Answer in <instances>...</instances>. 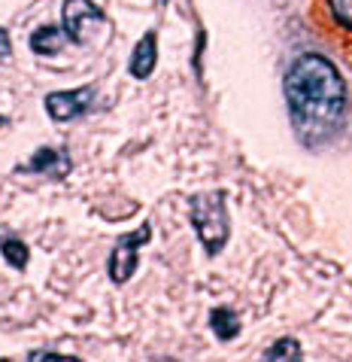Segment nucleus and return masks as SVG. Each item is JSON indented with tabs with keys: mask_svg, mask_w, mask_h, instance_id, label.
Segmentation results:
<instances>
[{
	"mask_svg": "<svg viewBox=\"0 0 352 362\" xmlns=\"http://www.w3.org/2000/svg\"><path fill=\"white\" fill-rule=\"evenodd\" d=\"M149 238H152V226L146 223V226H140L137 231L125 235L113 247V253H109V280H113V284H128V280L134 277V271H137V250L143 247Z\"/></svg>",
	"mask_w": 352,
	"mask_h": 362,
	"instance_id": "3",
	"label": "nucleus"
},
{
	"mask_svg": "<svg viewBox=\"0 0 352 362\" xmlns=\"http://www.w3.org/2000/svg\"><path fill=\"white\" fill-rule=\"evenodd\" d=\"M70 156L64 153V149H37V153L31 156V162L22 165L18 170H31V174H49L55 180H61L70 174Z\"/></svg>",
	"mask_w": 352,
	"mask_h": 362,
	"instance_id": "6",
	"label": "nucleus"
},
{
	"mask_svg": "<svg viewBox=\"0 0 352 362\" xmlns=\"http://www.w3.org/2000/svg\"><path fill=\"white\" fill-rule=\"evenodd\" d=\"M192 226L198 231L200 244L210 256L228 244V210H225V192H204L192 198Z\"/></svg>",
	"mask_w": 352,
	"mask_h": 362,
	"instance_id": "2",
	"label": "nucleus"
},
{
	"mask_svg": "<svg viewBox=\"0 0 352 362\" xmlns=\"http://www.w3.org/2000/svg\"><path fill=\"white\" fill-rule=\"evenodd\" d=\"M155 62H158V37L149 31L137 43L134 55H131V76L134 79H149L152 76V70H155Z\"/></svg>",
	"mask_w": 352,
	"mask_h": 362,
	"instance_id": "7",
	"label": "nucleus"
},
{
	"mask_svg": "<svg viewBox=\"0 0 352 362\" xmlns=\"http://www.w3.org/2000/svg\"><path fill=\"white\" fill-rule=\"evenodd\" d=\"M104 13L92 4V0H64L61 6V25L70 40H85L88 25H100Z\"/></svg>",
	"mask_w": 352,
	"mask_h": 362,
	"instance_id": "5",
	"label": "nucleus"
},
{
	"mask_svg": "<svg viewBox=\"0 0 352 362\" xmlns=\"http://www.w3.org/2000/svg\"><path fill=\"white\" fill-rule=\"evenodd\" d=\"M286 100L295 132L307 140H328L346 119V86L322 55H301L286 74Z\"/></svg>",
	"mask_w": 352,
	"mask_h": 362,
	"instance_id": "1",
	"label": "nucleus"
},
{
	"mask_svg": "<svg viewBox=\"0 0 352 362\" xmlns=\"http://www.w3.org/2000/svg\"><path fill=\"white\" fill-rule=\"evenodd\" d=\"M92 98H95L92 86L76 88V92H52V95H46V113L52 116L55 122H70V119L85 113Z\"/></svg>",
	"mask_w": 352,
	"mask_h": 362,
	"instance_id": "4",
	"label": "nucleus"
},
{
	"mask_svg": "<svg viewBox=\"0 0 352 362\" xmlns=\"http://www.w3.org/2000/svg\"><path fill=\"white\" fill-rule=\"evenodd\" d=\"M0 253H4V259L13 268H28V259H31V253H28V247L22 244V240H18L16 235H4L0 238Z\"/></svg>",
	"mask_w": 352,
	"mask_h": 362,
	"instance_id": "10",
	"label": "nucleus"
},
{
	"mask_svg": "<svg viewBox=\"0 0 352 362\" xmlns=\"http://www.w3.org/2000/svg\"><path fill=\"white\" fill-rule=\"evenodd\" d=\"M61 46H64V34H61V28H55V25H43L31 34V49L37 55H58Z\"/></svg>",
	"mask_w": 352,
	"mask_h": 362,
	"instance_id": "8",
	"label": "nucleus"
},
{
	"mask_svg": "<svg viewBox=\"0 0 352 362\" xmlns=\"http://www.w3.org/2000/svg\"><path fill=\"white\" fill-rule=\"evenodd\" d=\"M9 52H13V46H9V34L0 28V62H6Z\"/></svg>",
	"mask_w": 352,
	"mask_h": 362,
	"instance_id": "14",
	"label": "nucleus"
},
{
	"mask_svg": "<svg viewBox=\"0 0 352 362\" xmlns=\"http://www.w3.org/2000/svg\"><path fill=\"white\" fill-rule=\"evenodd\" d=\"M4 125H6V119H4V116H0V128H4Z\"/></svg>",
	"mask_w": 352,
	"mask_h": 362,
	"instance_id": "15",
	"label": "nucleus"
},
{
	"mask_svg": "<svg viewBox=\"0 0 352 362\" xmlns=\"http://www.w3.org/2000/svg\"><path fill=\"white\" fill-rule=\"evenodd\" d=\"M210 326H213V332L222 341H231L240 332V320L231 308H216L213 314H210Z\"/></svg>",
	"mask_w": 352,
	"mask_h": 362,
	"instance_id": "9",
	"label": "nucleus"
},
{
	"mask_svg": "<svg viewBox=\"0 0 352 362\" xmlns=\"http://www.w3.org/2000/svg\"><path fill=\"white\" fill-rule=\"evenodd\" d=\"M265 359H270V362H283V359H301V344H298L295 338H283V341H277L274 347H267Z\"/></svg>",
	"mask_w": 352,
	"mask_h": 362,
	"instance_id": "11",
	"label": "nucleus"
},
{
	"mask_svg": "<svg viewBox=\"0 0 352 362\" xmlns=\"http://www.w3.org/2000/svg\"><path fill=\"white\" fill-rule=\"evenodd\" d=\"M158 4H167V0H158Z\"/></svg>",
	"mask_w": 352,
	"mask_h": 362,
	"instance_id": "16",
	"label": "nucleus"
},
{
	"mask_svg": "<svg viewBox=\"0 0 352 362\" xmlns=\"http://www.w3.org/2000/svg\"><path fill=\"white\" fill-rule=\"evenodd\" d=\"M31 362H73L76 356H64V354H52V350H34L31 356H28Z\"/></svg>",
	"mask_w": 352,
	"mask_h": 362,
	"instance_id": "13",
	"label": "nucleus"
},
{
	"mask_svg": "<svg viewBox=\"0 0 352 362\" xmlns=\"http://www.w3.org/2000/svg\"><path fill=\"white\" fill-rule=\"evenodd\" d=\"M328 6H331V13H334V18L340 25L352 28V0H328Z\"/></svg>",
	"mask_w": 352,
	"mask_h": 362,
	"instance_id": "12",
	"label": "nucleus"
}]
</instances>
